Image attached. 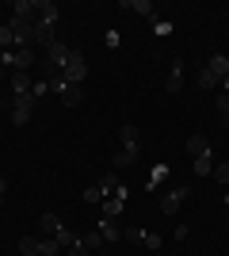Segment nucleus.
I'll return each mask as SVG.
<instances>
[{
	"label": "nucleus",
	"instance_id": "393cba45",
	"mask_svg": "<svg viewBox=\"0 0 229 256\" xmlns=\"http://www.w3.org/2000/svg\"><path fill=\"white\" fill-rule=\"evenodd\" d=\"M164 176H168V164H157V168H153V176H149V192H153V188H161Z\"/></svg>",
	"mask_w": 229,
	"mask_h": 256
},
{
	"label": "nucleus",
	"instance_id": "e433bc0d",
	"mask_svg": "<svg viewBox=\"0 0 229 256\" xmlns=\"http://www.w3.org/2000/svg\"><path fill=\"white\" fill-rule=\"evenodd\" d=\"M0 107H4V100H0Z\"/></svg>",
	"mask_w": 229,
	"mask_h": 256
},
{
	"label": "nucleus",
	"instance_id": "9b49d317",
	"mask_svg": "<svg viewBox=\"0 0 229 256\" xmlns=\"http://www.w3.org/2000/svg\"><path fill=\"white\" fill-rule=\"evenodd\" d=\"M65 58H69V46L65 42H54V46H50V69H54V73H61Z\"/></svg>",
	"mask_w": 229,
	"mask_h": 256
},
{
	"label": "nucleus",
	"instance_id": "f3484780",
	"mask_svg": "<svg viewBox=\"0 0 229 256\" xmlns=\"http://www.w3.org/2000/svg\"><path fill=\"white\" fill-rule=\"evenodd\" d=\"M80 241H84V248H88V252H92V256H96L99 248H103V234H99V230H92V234H84V237H80Z\"/></svg>",
	"mask_w": 229,
	"mask_h": 256
},
{
	"label": "nucleus",
	"instance_id": "4be33fe9",
	"mask_svg": "<svg viewBox=\"0 0 229 256\" xmlns=\"http://www.w3.org/2000/svg\"><path fill=\"white\" fill-rule=\"evenodd\" d=\"M122 203H126V199H107V203H103V218H119Z\"/></svg>",
	"mask_w": 229,
	"mask_h": 256
},
{
	"label": "nucleus",
	"instance_id": "4c0bfd02",
	"mask_svg": "<svg viewBox=\"0 0 229 256\" xmlns=\"http://www.w3.org/2000/svg\"><path fill=\"white\" fill-rule=\"evenodd\" d=\"M226 122H229V115H226Z\"/></svg>",
	"mask_w": 229,
	"mask_h": 256
},
{
	"label": "nucleus",
	"instance_id": "dca6fc26",
	"mask_svg": "<svg viewBox=\"0 0 229 256\" xmlns=\"http://www.w3.org/2000/svg\"><path fill=\"white\" fill-rule=\"evenodd\" d=\"M119 142L122 146H138V126H134V122H122L119 126Z\"/></svg>",
	"mask_w": 229,
	"mask_h": 256
},
{
	"label": "nucleus",
	"instance_id": "20e7f679",
	"mask_svg": "<svg viewBox=\"0 0 229 256\" xmlns=\"http://www.w3.org/2000/svg\"><path fill=\"white\" fill-rule=\"evenodd\" d=\"M187 195H191L187 188H172V192H164L161 195V214H176L180 206L187 203Z\"/></svg>",
	"mask_w": 229,
	"mask_h": 256
},
{
	"label": "nucleus",
	"instance_id": "f257e3e1",
	"mask_svg": "<svg viewBox=\"0 0 229 256\" xmlns=\"http://www.w3.org/2000/svg\"><path fill=\"white\" fill-rule=\"evenodd\" d=\"M84 76H88V62H84V54L69 50L65 65H61V80H69V84H84Z\"/></svg>",
	"mask_w": 229,
	"mask_h": 256
},
{
	"label": "nucleus",
	"instance_id": "6ab92c4d",
	"mask_svg": "<svg viewBox=\"0 0 229 256\" xmlns=\"http://www.w3.org/2000/svg\"><path fill=\"white\" fill-rule=\"evenodd\" d=\"M218 84H222V80H218L214 73H210L207 65H203V73H199V88H203V92H210V88H218Z\"/></svg>",
	"mask_w": 229,
	"mask_h": 256
},
{
	"label": "nucleus",
	"instance_id": "423d86ee",
	"mask_svg": "<svg viewBox=\"0 0 229 256\" xmlns=\"http://www.w3.org/2000/svg\"><path fill=\"white\" fill-rule=\"evenodd\" d=\"M8 76H11V92H15V100H19V96H31V92H34V80H31V73L15 69V73H8Z\"/></svg>",
	"mask_w": 229,
	"mask_h": 256
},
{
	"label": "nucleus",
	"instance_id": "7ed1b4c3",
	"mask_svg": "<svg viewBox=\"0 0 229 256\" xmlns=\"http://www.w3.org/2000/svg\"><path fill=\"white\" fill-rule=\"evenodd\" d=\"M11 34H15V50H31V42H34V23H23V20H15L11 16Z\"/></svg>",
	"mask_w": 229,
	"mask_h": 256
},
{
	"label": "nucleus",
	"instance_id": "2f4dec72",
	"mask_svg": "<svg viewBox=\"0 0 229 256\" xmlns=\"http://www.w3.org/2000/svg\"><path fill=\"white\" fill-rule=\"evenodd\" d=\"M218 111H222V115H229V96H218Z\"/></svg>",
	"mask_w": 229,
	"mask_h": 256
},
{
	"label": "nucleus",
	"instance_id": "ddd939ff",
	"mask_svg": "<svg viewBox=\"0 0 229 256\" xmlns=\"http://www.w3.org/2000/svg\"><path fill=\"white\" fill-rule=\"evenodd\" d=\"M164 88H168V92H180V88H184V62H180V58H176V65H172V73H168V80H164Z\"/></svg>",
	"mask_w": 229,
	"mask_h": 256
},
{
	"label": "nucleus",
	"instance_id": "39448f33",
	"mask_svg": "<svg viewBox=\"0 0 229 256\" xmlns=\"http://www.w3.org/2000/svg\"><path fill=\"white\" fill-rule=\"evenodd\" d=\"M34 104H38L34 96H19L15 100V111H11V122H15V126H27L31 115H34Z\"/></svg>",
	"mask_w": 229,
	"mask_h": 256
},
{
	"label": "nucleus",
	"instance_id": "c85d7f7f",
	"mask_svg": "<svg viewBox=\"0 0 229 256\" xmlns=\"http://www.w3.org/2000/svg\"><path fill=\"white\" fill-rule=\"evenodd\" d=\"M46 92H50V80H34V92H31V96H34V100H42Z\"/></svg>",
	"mask_w": 229,
	"mask_h": 256
},
{
	"label": "nucleus",
	"instance_id": "c756f323",
	"mask_svg": "<svg viewBox=\"0 0 229 256\" xmlns=\"http://www.w3.org/2000/svg\"><path fill=\"white\" fill-rule=\"evenodd\" d=\"M65 256H92V252H88V248H84V241H80V237H76V245L73 248H69V252Z\"/></svg>",
	"mask_w": 229,
	"mask_h": 256
},
{
	"label": "nucleus",
	"instance_id": "f704fd0d",
	"mask_svg": "<svg viewBox=\"0 0 229 256\" xmlns=\"http://www.w3.org/2000/svg\"><path fill=\"white\" fill-rule=\"evenodd\" d=\"M4 76H8V73H4V62H0V80H4Z\"/></svg>",
	"mask_w": 229,
	"mask_h": 256
},
{
	"label": "nucleus",
	"instance_id": "a211bd4d",
	"mask_svg": "<svg viewBox=\"0 0 229 256\" xmlns=\"http://www.w3.org/2000/svg\"><path fill=\"white\" fill-rule=\"evenodd\" d=\"M38 230H42V234H50V237H57V230H61V222H57L54 214H42V218H38Z\"/></svg>",
	"mask_w": 229,
	"mask_h": 256
},
{
	"label": "nucleus",
	"instance_id": "4468645a",
	"mask_svg": "<svg viewBox=\"0 0 229 256\" xmlns=\"http://www.w3.org/2000/svg\"><path fill=\"white\" fill-rule=\"evenodd\" d=\"M122 8L138 12V16H145V20H153V0H122Z\"/></svg>",
	"mask_w": 229,
	"mask_h": 256
},
{
	"label": "nucleus",
	"instance_id": "412c9836",
	"mask_svg": "<svg viewBox=\"0 0 229 256\" xmlns=\"http://www.w3.org/2000/svg\"><path fill=\"white\" fill-rule=\"evenodd\" d=\"M54 241H57V245H61V252H69V248H73V245H76V237H73V234H69L65 226H61V230H57V237H54Z\"/></svg>",
	"mask_w": 229,
	"mask_h": 256
},
{
	"label": "nucleus",
	"instance_id": "c9c22d12",
	"mask_svg": "<svg viewBox=\"0 0 229 256\" xmlns=\"http://www.w3.org/2000/svg\"><path fill=\"white\" fill-rule=\"evenodd\" d=\"M96 256H107V252H96Z\"/></svg>",
	"mask_w": 229,
	"mask_h": 256
},
{
	"label": "nucleus",
	"instance_id": "f03ea898",
	"mask_svg": "<svg viewBox=\"0 0 229 256\" xmlns=\"http://www.w3.org/2000/svg\"><path fill=\"white\" fill-rule=\"evenodd\" d=\"M50 88L61 96V107H76V104H80V84H69V80H61V73L50 76Z\"/></svg>",
	"mask_w": 229,
	"mask_h": 256
},
{
	"label": "nucleus",
	"instance_id": "9d476101",
	"mask_svg": "<svg viewBox=\"0 0 229 256\" xmlns=\"http://www.w3.org/2000/svg\"><path fill=\"white\" fill-rule=\"evenodd\" d=\"M214 164H218V160H214V150H210V153H203V157L191 160V172H195V176H210Z\"/></svg>",
	"mask_w": 229,
	"mask_h": 256
},
{
	"label": "nucleus",
	"instance_id": "473e14b6",
	"mask_svg": "<svg viewBox=\"0 0 229 256\" xmlns=\"http://www.w3.org/2000/svg\"><path fill=\"white\" fill-rule=\"evenodd\" d=\"M4 192H8V180H4V176H0V203H4Z\"/></svg>",
	"mask_w": 229,
	"mask_h": 256
},
{
	"label": "nucleus",
	"instance_id": "72a5a7b5",
	"mask_svg": "<svg viewBox=\"0 0 229 256\" xmlns=\"http://www.w3.org/2000/svg\"><path fill=\"white\" fill-rule=\"evenodd\" d=\"M222 88H226V96H229V76H226V80H222Z\"/></svg>",
	"mask_w": 229,
	"mask_h": 256
},
{
	"label": "nucleus",
	"instance_id": "6e6552de",
	"mask_svg": "<svg viewBox=\"0 0 229 256\" xmlns=\"http://www.w3.org/2000/svg\"><path fill=\"white\" fill-rule=\"evenodd\" d=\"M11 12H15V20H23V23H38V8H34V0H15Z\"/></svg>",
	"mask_w": 229,
	"mask_h": 256
},
{
	"label": "nucleus",
	"instance_id": "1a4fd4ad",
	"mask_svg": "<svg viewBox=\"0 0 229 256\" xmlns=\"http://www.w3.org/2000/svg\"><path fill=\"white\" fill-rule=\"evenodd\" d=\"M187 153H191V160L203 157V153H210V138L207 134H191V138H187Z\"/></svg>",
	"mask_w": 229,
	"mask_h": 256
},
{
	"label": "nucleus",
	"instance_id": "bb28decb",
	"mask_svg": "<svg viewBox=\"0 0 229 256\" xmlns=\"http://www.w3.org/2000/svg\"><path fill=\"white\" fill-rule=\"evenodd\" d=\"M103 195H107V192L96 184V188H88V192H84V199H88V203H103Z\"/></svg>",
	"mask_w": 229,
	"mask_h": 256
},
{
	"label": "nucleus",
	"instance_id": "2eb2a0df",
	"mask_svg": "<svg viewBox=\"0 0 229 256\" xmlns=\"http://www.w3.org/2000/svg\"><path fill=\"white\" fill-rule=\"evenodd\" d=\"M99 234H103V241H119L122 230L115 226V218H99Z\"/></svg>",
	"mask_w": 229,
	"mask_h": 256
},
{
	"label": "nucleus",
	"instance_id": "a878e982",
	"mask_svg": "<svg viewBox=\"0 0 229 256\" xmlns=\"http://www.w3.org/2000/svg\"><path fill=\"white\" fill-rule=\"evenodd\" d=\"M210 176H214V180H218V184H229V160H218Z\"/></svg>",
	"mask_w": 229,
	"mask_h": 256
},
{
	"label": "nucleus",
	"instance_id": "7c9ffc66",
	"mask_svg": "<svg viewBox=\"0 0 229 256\" xmlns=\"http://www.w3.org/2000/svg\"><path fill=\"white\" fill-rule=\"evenodd\" d=\"M119 42H122V34L119 31H107V46H111V50H119Z\"/></svg>",
	"mask_w": 229,
	"mask_h": 256
},
{
	"label": "nucleus",
	"instance_id": "aec40b11",
	"mask_svg": "<svg viewBox=\"0 0 229 256\" xmlns=\"http://www.w3.org/2000/svg\"><path fill=\"white\" fill-rule=\"evenodd\" d=\"M38 256H61V245L54 237H46V241H38Z\"/></svg>",
	"mask_w": 229,
	"mask_h": 256
},
{
	"label": "nucleus",
	"instance_id": "5701e85b",
	"mask_svg": "<svg viewBox=\"0 0 229 256\" xmlns=\"http://www.w3.org/2000/svg\"><path fill=\"white\" fill-rule=\"evenodd\" d=\"M19 256H38V241L34 237H19Z\"/></svg>",
	"mask_w": 229,
	"mask_h": 256
},
{
	"label": "nucleus",
	"instance_id": "0eeeda50",
	"mask_svg": "<svg viewBox=\"0 0 229 256\" xmlns=\"http://www.w3.org/2000/svg\"><path fill=\"white\" fill-rule=\"evenodd\" d=\"M138 157H142V146H122L115 153V168H130V164H138Z\"/></svg>",
	"mask_w": 229,
	"mask_h": 256
},
{
	"label": "nucleus",
	"instance_id": "cd10ccee",
	"mask_svg": "<svg viewBox=\"0 0 229 256\" xmlns=\"http://www.w3.org/2000/svg\"><path fill=\"white\" fill-rule=\"evenodd\" d=\"M142 241H145V248H161V234H145L142 230Z\"/></svg>",
	"mask_w": 229,
	"mask_h": 256
},
{
	"label": "nucleus",
	"instance_id": "b1692460",
	"mask_svg": "<svg viewBox=\"0 0 229 256\" xmlns=\"http://www.w3.org/2000/svg\"><path fill=\"white\" fill-rule=\"evenodd\" d=\"M0 50H15V34H11V27H8V23L0 27Z\"/></svg>",
	"mask_w": 229,
	"mask_h": 256
},
{
	"label": "nucleus",
	"instance_id": "f8f14e48",
	"mask_svg": "<svg viewBox=\"0 0 229 256\" xmlns=\"http://www.w3.org/2000/svg\"><path fill=\"white\" fill-rule=\"evenodd\" d=\"M207 69L218 76V80H226V76H229V58H226V54H214V58L207 62Z\"/></svg>",
	"mask_w": 229,
	"mask_h": 256
}]
</instances>
